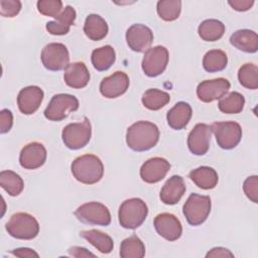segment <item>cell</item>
<instances>
[{
  "instance_id": "1",
  "label": "cell",
  "mask_w": 258,
  "mask_h": 258,
  "mask_svg": "<svg viewBox=\"0 0 258 258\" xmlns=\"http://www.w3.org/2000/svg\"><path fill=\"white\" fill-rule=\"evenodd\" d=\"M159 139L158 127L148 121H138L132 124L126 133V142L134 151H146L156 145Z\"/></svg>"
},
{
  "instance_id": "2",
  "label": "cell",
  "mask_w": 258,
  "mask_h": 258,
  "mask_svg": "<svg viewBox=\"0 0 258 258\" xmlns=\"http://www.w3.org/2000/svg\"><path fill=\"white\" fill-rule=\"evenodd\" d=\"M74 177L85 184L98 182L104 174V165L101 159L94 154H85L77 157L72 163Z\"/></svg>"
},
{
  "instance_id": "3",
  "label": "cell",
  "mask_w": 258,
  "mask_h": 258,
  "mask_svg": "<svg viewBox=\"0 0 258 258\" xmlns=\"http://www.w3.org/2000/svg\"><path fill=\"white\" fill-rule=\"evenodd\" d=\"M148 214V208L141 199L132 198L124 201L118 213L119 223L125 229H136L142 225Z\"/></svg>"
},
{
  "instance_id": "4",
  "label": "cell",
  "mask_w": 258,
  "mask_h": 258,
  "mask_svg": "<svg viewBox=\"0 0 258 258\" xmlns=\"http://www.w3.org/2000/svg\"><path fill=\"white\" fill-rule=\"evenodd\" d=\"M10 236L20 240H31L38 235L39 225L36 219L27 213H16L6 223Z\"/></svg>"
},
{
  "instance_id": "5",
  "label": "cell",
  "mask_w": 258,
  "mask_h": 258,
  "mask_svg": "<svg viewBox=\"0 0 258 258\" xmlns=\"http://www.w3.org/2000/svg\"><path fill=\"white\" fill-rule=\"evenodd\" d=\"M92 134L91 123L88 118H84L80 122L68 124L61 132V138L64 145L73 150L81 149L85 147Z\"/></svg>"
},
{
  "instance_id": "6",
  "label": "cell",
  "mask_w": 258,
  "mask_h": 258,
  "mask_svg": "<svg viewBox=\"0 0 258 258\" xmlns=\"http://www.w3.org/2000/svg\"><path fill=\"white\" fill-rule=\"evenodd\" d=\"M211 212V199L208 196L191 194L183 205V215L191 226L202 225Z\"/></svg>"
},
{
  "instance_id": "7",
  "label": "cell",
  "mask_w": 258,
  "mask_h": 258,
  "mask_svg": "<svg viewBox=\"0 0 258 258\" xmlns=\"http://www.w3.org/2000/svg\"><path fill=\"white\" fill-rule=\"evenodd\" d=\"M79 108L78 99L69 94L54 95L46 109L44 116L50 121H61L67 118L72 112L77 111Z\"/></svg>"
},
{
  "instance_id": "8",
  "label": "cell",
  "mask_w": 258,
  "mask_h": 258,
  "mask_svg": "<svg viewBox=\"0 0 258 258\" xmlns=\"http://www.w3.org/2000/svg\"><path fill=\"white\" fill-rule=\"evenodd\" d=\"M75 216L79 221L99 226H108L111 223V215L108 208L98 202H90L80 206L75 211Z\"/></svg>"
},
{
  "instance_id": "9",
  "label": "cell",
  "mask_w": 258,
  "mask_h": 258,
  "mask_svg": "<svg viewBox=\"0 0 258 258\" xmlns=\"http://www.w3.org/2000/svg\"><path fill=\"white\" fill-rule=\"evenodd\" d=\"M218 145L223 149L236 147L242 138L241 126L236 122H215L211 126Z\"/></svg>"
},
{
  "instance_id": "10",
  "label": "cell",
  "mask_w": 258,
  "mask_h": 258,
  "mask_svg": "<svg viewBox=\"0 0 258 258\" xmlns=\"http://www.w3.org/2000/svg\"><path fill=\"white\" fill-rule=\"evenodd\" d=\"M70 54L67 46L62 43L52 42L44 46L41 51V61L48 71H61L70 64Z\"/></svg>"
},
{
  "instance_id": "11",
  "label": "cell",
  "mask_w": 258,
  "mask_h": 258,
  "mask_svg": "<svg viewBox=\"0 0 258 258\" xmlns=\"http://www.w3.org/2000/svg\"><path fill=\"white\" fill-rule=\"evenodd\" d=\"M168 50L161 45L149 48L142 59V70L148 77H157L161 75L168 63Z\"/></svg>"
},
{
  "instance_id": "12",
  "label": "cell",
  "mask_w": 258,
  "mask_h": 258,
  "mask_svg": "<svg viewBox=\"0 0 258 258\" xmlns=\"http://www.w3.org/2000/svg\"><path fill=\"white\" fill-rule=\"evenodd\" d=\"M126 41L132 50L144 52L150 48L153 41V32L146 25L133 24L126 31Z\"/></svg>"
},
{
  "instance_id": "13",
  "label": "cell",
  "mask_w": 258,
  "mask_h": 258,
  "mask_svg": "<svg viewBox=\"0 0 258 258\" xmlns=\"http://www.w3.org/2000/svg\"><path fill=\"white\" fill-rule=\"evenodd\" d=\"M230 89V82L224 78L207 80L199 84L197 95L199 99L205 103H210L221 99Z\"/></svg>"
},
{
  "instance_id": "14",
  "label": "cell",
  "mask_w": 258,
  "mask_h": 258,
  "mask_svg": "<svg viewBox=\"0 0 258 258\" xmlns=\"http://www.w3.org/2000/svg\"><path fill=\"white\" fill-rule=\"evenodd\" d=\"M156 232L167 241H175L182 234L179 220L172 214L162 213L157 215L153 221Z\"/></svg>"
},
{
  "instance_id": "15",
  "label": "cell",
  "mask_w": 258,
  "mask_h": 258,
  "mask_svg": "<svg viewBox=\"0 0 258 258\" xmlns=\"http://www.w3.org/2000/svg\"><path fill=\"white\" fill-rule=\"evenodd\" d=\"M212 130L211 126L199 123L189 132L187 137V146L195 155H204L210 148Z\"/></svg>"
},
{
  "instance_id": "16",
  "label": "cell",
  "mask_w": 258,
  "mask_h": 258,
  "mask_svg": "<svg viewBox=\"0 0 258 258\" xmlns=\"http://www.w3.org/2000/svg\"><path fill=\"white\" fill-rule=\"evenodd\" d=\"M170 163L162 157H153L145 161L140 168V176L147 183H155L165 177Z\"/></svg>"
},
{
  "instance_id": "17",
  "label": "cell",
  "mask_w": 258,
  "mask_h": 258,
  "mask_svg": "<svg viewBox=\"0 0 258 258\" xmlns=\"http://www.w3.org/2000/svg\"><path fill=\"white\" fill-rule=\"evenodd\" d=\"M46 160V149L39 142L25 145L20 152L19 162L25 169H35L43 165Z\"/></svg>"
},
{
  "instance_id": "18",
  "label": "cell",
  "mask_w": 258,
  "mask_h": 258,
  "mask_svg": "<svg viewBox=\"0 0 258 258\" xmlns=\"http://www.w3.org/2000/svg\"><path fill=\"white\" fill-rule=\"evenodd\" d=\"M128 88L129 78L123 72H116L113 75L104 78L100 84L101 94L108 99H114L123 95Z\"/></svg>"
},
{
  "instance_id": "19",
  "label": "cell",
  "mask_w": 258,
  "mask_h": 258,
  "mask_svg": "<svg viewBox=\"0 0 258 258\" xmlns=\"http://www.w3.org/2000/svg\"><path fill=\"white\" fill-rule=\"evenodd\" d=\"M43 100V91L37 86L23 88L17 97V105L21 113L25 115L33 114Z\"/></svg>"
},
{
  "instance_id": "20",
  "label": "cell",
  "mask_w": 258,
  "mask_h": 258,
  "mask_svg": "<svg viewBox=\"0 0 258 258\" xmlns=\"http://www.w3.org/2000/svg\"><path fill=\"white\" fill-rule=\"evenodd\" d=\"M64 83L73 89L85 88L90 81V73L86 64L82 61L70 63L63 74Z\"/></svg>"
},
{
  "instance_id": "21",
  "label": "cell",
  "mask_w": 258,
  "mask_h": 258,
  "mask_svg": "<svg viewBox=\"0 0 258 258\" xmlns=\"http://www.w3.org/2000/svg\"><path fill=\"white\" fill-rule=\"evenodd\" d=\"M185 192L183 178L179 175H172L167 179L160 190V200L165 205H175Z\"/></svg>"
},
{
  "instance_id": "22",
  "label": "cell",
  "mask_w": 258,
  "mask_h": 258,
  "mask_svg": "<svg viewBox=\"0 0 258 258\" xmlns=\"http://www.w3.org/2000/svg\"><path fill=\"white\" fill-rule=\"evenodd\" d=\"M191 114L192 110L188 103L178 102L167 112V123L172 129L181 130L188 124Z\"/></svg>"
},
{
  "instance_id": "23",
  "label": "cell",
  "mask_w": 258,
  "mask_h": 258,
  "mask_svg": "<svg viewBox=\"0 0 258 258\" xmlns=\"http://www.w3.org/2000/svg\"><path fill=\"white\" fill-rule=\"evenodd\" d=\"M76 19L75 9L68 5L61 13L55 17V20L46 23V30L52 35H63L70 31L71 26L74 24Z\"/></svg>"
},
{
  "instance_id": "24",
  "label": "cell",
  "mask_w": 258,
  "mask_h": 258,
  "mask_svg": "<svg viewBox=\"0 0 258 258\" xmlns=\"http://www.w3.org/2000/svg\"><path fill=\"white\" fill-rule=\"evenodd\" d=\"M230 42L239 50L253 53L258 49V35L255 31L250 29H240L235 31L231 37Z\"/></svg>"
},
{
  "instance_id": "25",
  "label": "cell",
  "mask_w": 258,
  "mask_h": 258,
  "mask_svg": "<svg viewBox=\"0 0 258 258\" xmlns=\"http://www.w3.org/2000/svg\"><path fill=\"white\" fill-rule=\"evenodd\" d=\"M189 178L203 189L214 188L219 180L217 171L209 166H201L189 172Z\"/></svg>"
},
{
  "instance_id": "26",
  "label": "cell",
  "mask_w": 258,
  "mask_h": 258,
  "mask_svg": "<svg viewBox=\"0 0 258 258\" xmlns=\"http://www.w3.org/2000/svg\"><path fill=\"white\" fill-rule=\"evenodd\" d=\"M84 32L92 40H101L108 33V24L100 15L90 14L86 18Z\"/></svg>"
},
{
  "instance_id": "27",
  "label": "cell",
  "mask_w": 258,
  "mask_h": 258,
  "mask_svg": "<svg viewBox=\"0 0 258 258\" xmlns=\"http://www.w3.org/2000/svg\"><path fill=\"white\" fill-rule=\"evenodd\" d=\"M80 235L85 238L89 243H91L97 250H99L101 253L108 254L113 250L114 242L112 238L98 230H87L82 231Z\"/></svg>"
},
{
  "instance_id": "28",
  "label": "cell",
  "mask_w": 258,
  "mask_h": 258,
  "mask_svg": "<svg viewBox=\"0 0 258 258\" xmlns=\"http://www.w3.org/2000/svg\"><path fill=\"white\" fill-rule=\"evenodd\" d=\"M115 58V50L111 45H105L94 49L91 56L93 67L99 72L107 71L108 69H110L111 66L114 63Z\"/></svg>"
},
{
  "instance_id": "29",
  "label": "cell",
  "mask_w": 258,
  "mask_h": 258,
  "mask_svg": "<svg viewBox=\"0 0 258 258\" xmlns=\"http://www.w3.org/2000/svg\"><path fill=\"white\" fill-rule=\"evenodd\" d=\"M224 23L217 19H207L203 21L198 28L200 37L205 41H216L224 35Z\"/></svg>"
},
{
  "instance_id": "30",
  "label": "cell",
  "mask_w": 258,
  "mask_h": 258,
  "mask_svg": "<svg viewBox=\"0 0 258 258\" xmlns=\"http://www.w3.org/2000/svg\"><path fill=\"white\" fill-rule=\"evenodd\" d=\"M0 185L9 196L16 197L23 190L24 182L16 172L12 170H3L0 173Z\"/></svg>"
},
{
  "instance_id": "31",
  "label": "cell",
  "mask_w": 258,
  "mask_h": 258,
  "mask_svg": "<svg viewBox=\"0 0 258 258\" xmlns=\"http://www.w3.org/2000/svg\"><path fill=\"white\" fill-rule=\"evenodd\" d=\"M144 255L145 246L136 235L122 241L120 246V256L122 258H142Z\"/></svg>"
},
{
  "instance_id": "32",
  "label": "cell",
  "mask_w": 258,
  "mask_h": 258,
  "mask_svg": "<svg viewBox=\"0 0 258 258\" xmlns=\"http://www.w3.org/2000/svg\"><path fill=\"white\" fill-rule=\"evenodd\" d=\"M245 104V99L243 95L238 92H231L228 95L223 96L219 103L218 107L221 112L226 114H238L242 112Z\"/></svg>"
},
{
  "instance_id": "33",
  "label": "cell",
  "mask_w": 258,
  "mask_h": 258,
  "mask_svg": "<svg viewBox=\"0 0 258 258\" xmlns=\"http://www.w3.org/2000/svg\"><path fill=\"white\" fill-rule=\"evenodd\" d=\"M228 63L227 54L220 49L209 50L203 59V67L209 73L223 71Z\"/></svg>"
},
{
  "instance_id": "34",
  "label": "cell",
  "mask_w": 258,
  "mask_h": 258,
  "mask_svg": "<svg viewBox=\"0 0 258 258\" xmlns=\"http://www.w3.org/2000/svg\"><path fill=\"white\" fill-rule=\"evenodd\" d=\"M170 101L168 93L157 89H149L142 96V104L149 110H159Z\"/></svg>"
},
{
  "instance_id": "35",
  "label": "cell",
  "mask_w": 258,
  "mask_h": 258,
  "mask_svg": "<svg viewBox=\"0 0 258 258\" xmlns=\"http://www.w3.org/2000/svg\"><path fill=\"white\" fill-rule=\"evenodd\" d=\"M157 13L164 21H173L178 18L181 10V1L179 0H162L157 2Z\"/></svg>"
},
{
  "instance_id": "36",
  "label": "cell",
  "mask_w": 258,
  "mask_h": 258,
  "mask_svg": "<svg viewBox=\"0 0 258 258\" xmlns=\"http://www.w3.org/2000/svg\"><path fill=\"white\" fill-rule=\"evenodd\" d=\"M240 84L246 89L256 90L258 88V68L254 63H245L238 72Z\"/></svg>"
},
{
  "instance_id": "37",
  "label": "cell",
  "mask_w": 258,
  "mask_h": 258,
  "mask_svg": "<svg viewBox=\"0 0 258 258\" xmlns=\"http://www.w3.org/2000/svg\"><path fill=\"white\" fill-rule=\"evenodd\" d=\"M37 10L45 16L57 17L62 9V2L59 0H40L37 2Z\"/></svg>"
},
{
  "instance_id": "38",
  "label": "cell",
  "mask_w": 258,
  "mask_h": 258,
  "mask_svg": "<svg viewBox=\"0 0 258 258\" xmlns=\"http://www.w3.org/2000/svg\"><path fill=\"white\" fill-rule=\"evenodd\" d=\"M21 9V2L18 0H1L0 14L4 17H14Z\"/></svg>"
},
{
  "instance_id": "39",
  "label": "cell",
  "mask_w": 258,
  "mask_h": 258,
  "mask_svg": "<svg viewBox=\"0 0 258 258\" xmlns=\"http://www.w3.org/2000/svg\"><path fill=\"white\" fill-rule=\"evenodd\" d=\"M245 195L253 203H258V177L257 175L249 176L245 179L243 184Z\"/></svg>"
},
{
  "instance_id": "40",
  "label": "cell",
  "mask_w": 258,
  "mask_h": 258,
  "mask_svg": "<svg viewBox=\"0 0 258 258\" xmlns=\"http://www.w3.org/2000/svg\"><path fill=\"white\" fill-rule=\"evenodd\" d=\"M13 124L12 113L8 109H3L0 112V132L2 134L8 132Z\"/></svg>"
},
{
  "instance_id": "41",
  "label": "cell",
  "mask_w": 258,
  "mask_h": 258,
  "mask_svg": "<svg viewBox=\"0 0 258 258\" xmlns=\"http://www.w3.org/2000/svg\"><path fill=\"white\" fill-rule=\"evenodd\" d=\"M228 3L233 9L237 11H247L253 6L254 1L253 0H234V1H228Z\"/></svg>"
},
{
  "instance_id": "42",
  "label": "cell",
  "mask_w": 258,
  "mask_h": 258,
  "mask_svg": "<svg viewBox=\"0 0 258 258\" xmlns=\"http://www.w3.org/2000/svg\"><path fill=\"white\" fill-rule=\"evenodd\" d=\"M206 257H234V254L226 248L216 247V248H213L211 251H209Z\"/></svg>"
},
{
  "instance_id": "43",
  "label": "cell",
  "mask_w": 258,
  "mask_h": 258,
  "mask_svg": "<svg viewBox=\"0 0 258 258\" xmlns=\"http://www.w3.org/2000/svg\"><path fill=\"white\" fill-rule=\"evenodd\" d=\"M69 252H70V255L71 256H74V257H94L95 255L91 252H89L86 248H82V247H72L69 249Z\"/></svg>"
},
{
  "instance_id": "44",
  "label": "cell",
  "mask_w": 258,
  "mask_h": 258,
  "mask_svg": "<svg viewBox=\"0 0 258 258\" xmlns=\"http://www.w3.org/2000/svg\"><path fill=\"white\" fill-rule=\"evenodd\" d=\"M12 254L17 257H38V254L29 248H17L12 251Z\"/></svg>"
}]
</instances>
